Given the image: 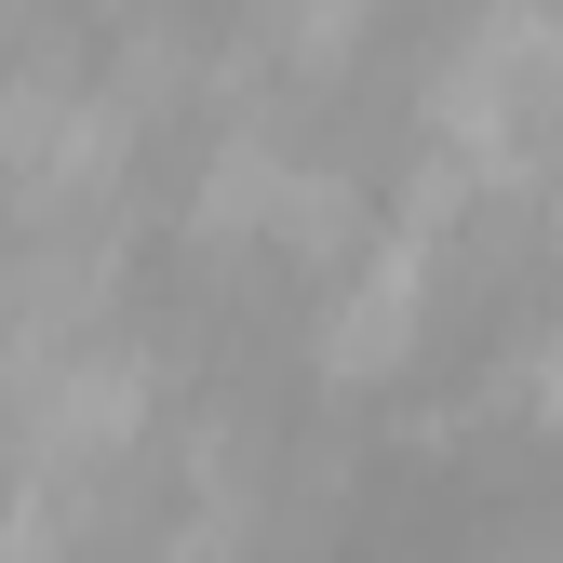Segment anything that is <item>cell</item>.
<instances>
[{
    "label": "cell",
    "mask_w": 563,
    "mask_h": 563,
    "mask_svg": "<svg viewBox=\"0 0 563 563\" xmlns=\"http://www.w3.org/2000/svg\"><path fill=\"white\" fill-rule=\"evenodd\" d=\"M483 563H563V537H510V550H483Z\"/></svg>",
    "instance_id": "1"
}]
</instances>
